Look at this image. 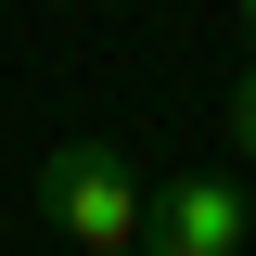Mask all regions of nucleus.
Masks as SVG:
<instances>
[{
    "mask_svg": "<svg viewBox=\"0 0 256 256\" xmlns=\"http://www.w3.org/2000/svg\"><path fill=\"white\" fill-rule=\"evenodd\" d=\"M230 166L256 180V64H244V90H230Z\"/></svg>",
    "mask_w": 256,
    "mask_h": 256,
    "instance_id": "obj_3",
    "label": "nucleus"
},
{
    "mask_svg": "<svg viewBox=\"0 0 256 256\" xmlns=\"http://www.w3.org/2000/svg\"><path fill=\"white\" fill-rule=\"evenodd\" d=\"M38 218L64 256H141V180L116 141H52L38 154Z\"/></svg>",
    "mask_w": 256,
    "mask_h": 256,
    "instance_id": "obj_1",
    "label": "nucleus"
},
{
    "mask_svg": "<svg viewBox=\"0 0 256 256\" xmlns=\"http://www.w3.org/2000/svg\"><path fill=\"white\" fill-rule=\"evenodd\" d=\"M230 13H244V38H256V0H230Z\"/></svg>",
    "mask_w": 256,
    "mask_h": 256,
    "instance_id": "obj_4",
    "label": "nucleus"
},
{
    "mask_svg": "<svg viewBox=\"0 0 256 256\" xmlns=\"http://www.w3.org/2000/svg\"><path fill=\"white\" fill-rule=\"evenodd\" d=\"M244 244H256L244 166L230 180H141V256H244Z\"/></svg>",
    "mask_w": 256,
    "mask_h": 256,
    "instance_id": "obj_2",
    "label": "nucleus"
}]
</instances>
